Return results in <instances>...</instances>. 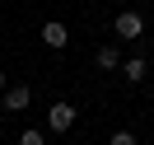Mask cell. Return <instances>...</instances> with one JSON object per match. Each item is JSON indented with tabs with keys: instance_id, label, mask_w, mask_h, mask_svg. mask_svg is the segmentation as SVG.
<instances>
[{
	"instance_id": "6da1fadb",
	"label": "cell",
	"mask_w": 154,
	"mask_h": 145,
	"mask_svg": "<svg viewBox=\"0 0 154 145\" xmlns=\"http://www.w3.org/2000/svg\"><path fill=\"white\" fill-rule=\"evenodd\" d=\"M70 126H75V103H66V98H56V103L47 108V131H51V136H66Z\"/></svg>"
},
{
	"instance_id": "7a4b0ae2",
	"label": "cell",
	"mask_w": 154,
	"mask_h": 145,
	"mask_svg": "<svg viewBox=\"0 0 154 145\" xmlns=\"http://www.w3.org/2000/svg\"><path fill=\"white\" fill-rule=\"evenodd\" d=\"M112 33H117L122 42H140V38H145V19H140L135 10H122V14L112 19Z\"/></svg>"
},
{
	"instance_id": "3957f363",
	"label": "cell",
	"mask_w": 154,
	"mask_h": 145,
	"mask_svg": "<svg viewBox=\"0 0 154 145\" xmlns=\"http://www.w3.org/2000/svg\"><path fill=\"white\" fill-rule=\"evenodd\" d=\"M28 103H33V89L28 84H10L5 89V112H23Z\"/></svg>"
},
{
	"instance_id": "277c9868",
	"label": "cell",
	"mask_w": 154,
	"mask_h": 145,
	"mask_svg": "<svg viewBox=\"0 0 154 145\" xmlns=\"http://www.w3.org/2000/svg\"><path fill=\"white\" fill-rule=\"evenodd\" d=\"M94 66L98 70H122V47H117V42H103V47L94 52Z\"/></svg>"
},
{
	"instance_id": "5b68a950",
	"label": "cell",
	"mask_w": 154,
	"mask_h": 145,
	"mask_svg": "<svg viewBox=\"0 0 154 145\" xmlns=\"http://www.w3.org/2000/svg\"><path fill=\"white\" fill-rule=\"evenodd\" d=\"M42 42H47L51 52H61V47H66V42H70V33H66V24H56V19H47V24H42Z\"/></svg>"
},
{
	"instance_id": "8992f818",
	"label": "cell",
	"mask_w": 154,
	"mask_h": 145,
	"mask_svg": "<svg viewBox=\"0 0 154 145\" xmlns=\"http://www.w3.org/2000/svg\"><path fill=\"white\" fill-rule=\"evenodd\" d=\"M145 75H149V61H145V56H126L122 61V80H126V84H140Z\"/></svg>"
},
{
	"instance_id": "52a82bcc",
	"label": "cell",
	"mask_w": 154,
	"mask_h": 145,
	"mask_svg": "<svg viewBox=\"0 0 154 145\" xmlns=\"http://www.w3.org/2000/svg\"><path fill=\"white\" fill-rule=\"evenodd\" d=\"M19 145H47V131H38V126H28V131H19Z\"/></svg>"
},
{
	"instance_id": "ba28073f",
	"label": "cell",
	"mask_w": 154,
	"mask_h": 145,
	"mask_svg": "<svg viewBox=\"0 0 154 145\" xmlns=\"http://www.w3.org/2000/svg\"><path fill=\"white\" fill-rule=\"evenodd\" d=\"M107 145H140V140H135V136H131V131H126V126H122V131H117V136H112V140H107Z\"/></svg>"
},
{
	"instance_id": "9c48e42d",
	"label": "cell",
	"mask_w": 154,
	"mask_h": 145,
	"mask_svg": "<svg viewBox=\"0 0 154 145\" xmlns=\"http://www.w3.org/2000/svg\"><path fill=\"white\" fill-rule=\"evenodd\" d=\"M5 89H10V80H5V66H0V94H5Z\"/></svg>"
},
{
	"instance_id": "30bf717a",
	"label": "cell",
	"mask_w": 154,
	"mask_h": 145,
	"mask_svg": "<svg viewBox=\"0 0 154 145\" xmlns=\"http://www.w3.org/2000/svg\"><path fill=\"white\" fill-rule=\"evenodd\" d=\"M149 145H154V140H149Z\"/></svg>"
}]
</instances>
